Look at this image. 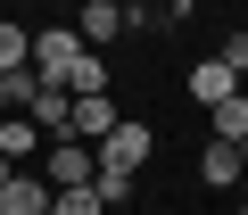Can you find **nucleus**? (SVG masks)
Wrapping results in <instances>:
<instances>
[{
  "mask_svg": "<svg viewBox=\"0 0 248 215\" xmlns=\"http://www.w3.org/2000/svg\"><path fill=\"white\" fill-rule=\"evenodd\" d=\"M0 182H9V157H0Z\"/></svg>",
  "mask_w": 248,
  "mask_h": 215,
  "instance_id": "obj_15",
  "label": "nucleus"
},
{
  "mask_svg": "<svg viewBox=\"0 0 248 215\" xmlns=\"http://www.w3.org/2000/svg\"><path fill=\"white\" fill-rule=\"evenodd\" d=\"M0 215H50V182L33 166H9V182H0Z\"/></svg>",
  "mask_w": 248,
  "mask_h": 215,
  "instance_id": "obj_4",
  "label": "nucleus"
},
{
  "mask_svg": "<svg viewBox=\"0 0 248 215\" xmlns=\"http://www.w3.org/2000/svg\"><path fill=\"white\" fill-rule=\"evenodd\" d=\"M133 190H141V174H91V199L99 207H133Z\"/></svg>",
  "mask_w": 248,
  "mask_h": 215,
  "instance_id": "obj_11",
  "label": "nucleus"
},
{
  "mask_svg": "<svg viewBox=\"0 0 248 215\" xmlns=\"http://www.w3.org/2000/svg\"><path fill=\"white\" fill-rule=\"evenodd\" d=\"M66 91H108V58H99V50H83V58L66 66Z\"/></svg>",
  "mask_w": 248,
  "mask_h": 215,
  "instance_id": "obj_12",
  "label": "nucleus"
},
{
  "mask_svg": "<svg viewBox=\"0 0 248 215\" xmlns=\"http://www.w3.org/2000/svg\"><path fill=\"white\" fill-rule=\"evenodd\" d=\"M240 166H248V141H240Z\"/></svg>",
  "mask_w": 248,
  "mask_h": 215,
  "instance_id": "obj_16",
  "label": "nucleus"
},
{
  "mask_svg": "<svg viewBox=\"0 0 248 215\" xmlns=\"http://www.w3.org/2000/svg\"><path fill=\"white\" fill-rule=\"evenodd\" d=\"M199 174H207L215 190H232V182L248 174V166H240V141H207V149H199Z\"/></svg>",
  "mask_w": 248,
  "mask_h": 215,
  "instance_id": "obj_7",
  "label": "nucleus"
},
{
  "mask_svg": "<svg viewBox=\"0 0 248 215\" xmlns=\"http://www.w3.org/2000/svg\"><path fill=\"white\" fill-rule=\"evenodd\" d=\"M215 58H223V66L248 83V25H240V33H223V42H215Z\"/></svg>",
  "mask_w": 248,
  "mask_h": 215,
  "instance_id": "obj_14",
  "label": "nucleus"
},
{
  "mask_svg": "<svg viewBox=\"0 0 248 215\" xmlns=\"http://www.w3.org/2000/svg\"><path fill=\"white\" fill-rule=\"evenodd\" d=\"M33 58V33L17 25V17H0V75H9V66H25Z\"/></svg>",
  "mask_w": 248,
  "mask_h": 215,
  "instance_id": "obj_10",
  "label": "nucleus"
},
{
  "mask_svg": "<svg viewBox=\"0 0 248 215\" xmlns=\"http://www.w3.org/2000/svg\"><path fill=\"white\" fill-rule=\"evenodd\" d=\"M240 91H248V83H240Z\"/></svg>",
  "mask_w": 248,
  "mask_h": 215,
  "instance_id": "obj_17",
  "label": "nucleus"
},
{
  "mask_svg": "<svg viewBox=\"0 0 248 215\" xmlns=\"http://www.w3.org/2000/svg\"><path fill=\"white\" fill-rule=\"evenodd\" d=\"M83 42H116L124 33V0H83V25H75Z\"/></svg>",
  "mask_w": 248,
  "mask_h": 215,
  "instance_id": "obj_8",
  "label": "nucleus"
},
{
  "mask_svg": "<svg viewBox=\"0 0 248 215\" xmlns=\"http://www.w3.org/2000/svg\"><path fill=\"white\" fill-rule=\"evenodd\" d=\"M215 141H248V91L215 99Z\"/></svg>",
  "mask_w": 248,
  "mask_h": 215,
  "instance_id": "obj_9",
  "label": "nucleus"
},
{
  "mask_svg": "<svg viewBox=\"0 0 248 215\" xmlns=\"http://www.w3.org/2000/svg\"><path fill=\"white\" fill-rule=\"evenodd\" d=\"M240 215H248V207H240Z\"/></svg>",
  "mask_w": 248,
  "mask_h": 215,
  "instance_id": "obj_18",
  "label": "nucleus"
},
{
  "mask_svg": "<svg viewBox=\"0 0 248 215\" xmlns=\"http://www.w3.org/2000/svg\"><path fill=\"white\" fill-rule=\"evenodd\" d=\"M50 215H108V207H99L91 182H83V190H50Z\"/></svg>",
  "mask_w": 248,
  "mask_h": 215,
  "instance_id": "obj_13",
  "label": "nucleus"
},
{
  "mask_svg": "<svg viewBox=\"0 0 248 215\" xmlns=\"http://www.w3.org/2000/svg\"><path fill=\"white\" fill-rule=\"evenodd\" d=\"M91 174H99L91 141H75V133H50V149H42V182H50V190H83Z\"/></svg>",
  "mask_w": 248,
  "mask_h": 215,
  "instance_id": "obj_2",
  "label": "nucleus"
},
{
  "mask_svg": "<svg viewBox=\"0 0 248 215\" xmlns=\"http://www.w3.org/2000/svg\"><path fill=\"white\" fill-rule=\"evenodd\" d=\"M91 157H99V174H141V166L157 157V133H149V124H133V116H116V133H99V141H91Z\"/></svg>",
  "mask_w": 248,
  "mask_h": 215,
  "instance_id": "obj_1",
  "label": "nucleus"
},
{
  "mask_svg": "<svg viewBox=\"0 0 248 215\" xmlns=\"http://www.w3.org/2000/svg\"><path fill=\"white\" fill-rule=\"evenodd\" d=\"M0 157H9V166H33L42 157V124L33 116H0Z\"/></svg>",
  "mask_w": 248,
  "mask_h": 215,
  "instance_id": "obj_5",
  "label": "nucleus"
},
{
  "mask_svg": "<svg viewBox=\"0 0 248 215\" xmlns=\"http://www.w3.org/2000/svg\"><path fill=\"white\" fill-rule=\"evenodd\" d=\"M232 91H240V75H232L223 58H199V66H190V99H199V108H215V99H232Z\"/></svg>",
  "mask_w": 248,
  "mask_h": 215,
  "instance_id": "obj_6",
  "label": "nucleus"
},
{
  "mask_svg": "<svg viewBox=\"0 0 248 215\" xmlns=\"http://www.w3.org/2000/svg\"><path fill=\"white\" fill-rule=\"evenodd\" d=\"M83 50H91V42H83L75 25H50V33H33V58H25V66H33L42 83H58V91H66V66H75Z\"/></svg>",
  "mask_w": 248,
  "mask_h": 215,
  "instance_id": "obj_3",
  "label": "nucleus"
}]
</instances>
